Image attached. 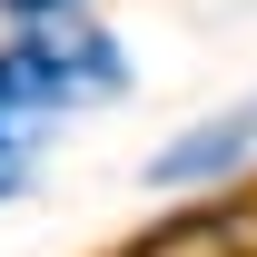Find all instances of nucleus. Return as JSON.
<instances>
[{
  "instance_id": "nucleus-1",
  "label": "nucleus",
  "mask_w": 257,
  "mask_h": 257,
  "mask_svg": "<svg viewBox=\"0 0 257 257\" xmlns=\"http://www.w3.org/2000/svg\"><path fill=\"white\" fill-rule=\"evenodd\" d=\"M20 50H30L40 89L50 99H79V89H128V60L119 40L89 30V20H40V30H20Z\"/></svg>"
},
{
  "instance_id": "nucleus-2",
  "label": "nucleus",
  "mask_w": 257,
  "mask_h": 257,
  "mask_svg": "<svg viewBox=\"0 0 257 257\" xmlns=\"http://www.w3.org/2000/svg\"><path fill=\"white\" fill-rule=\"evenodd\" d=\"M247 149H257V109H227V119L188 128V139H168L159 159H149V188H198V178H227Z\"/></svg>"
},
{
  "instance_id": "nucleus-3",
  "label": "nucleus",
  "mask_w": 257,
  "mask_h": 257,
  "mask_svg": "<svg viewBox=\"0 0 257 257\" xmlns=\"http://www.w3.org/2000/svg\"><path fill=\"white\" fill-rule=\"evenodd\" d=\"M208 247H237V208L188 218V227H168V237H149V247H128V257H208Z\"/></svg>"
},
{
  "instance_id": "nucleus-4",
  "label": "nucleus",
  "mask_w": 257,
  "mask_h": 257,
  "mask_svg": "<svg viewBox=\"0 0 257 257\" xmlns=\"http://www.w3.org/2000/svg\"><path fill=\"white\" fill-rule=\"evenodd\" d=\"M0 10H20L30 30H40V20H69V0H0Z\"/></svg>"
},
{
  "instance_id": "nucleus-5",
  "label": "nucleus",
  "mask_w": 257,
  "mask_h": 257,
  "mask_svg": "<svg viewBox=\"0 0 257 257\" xmlns=\"http://www.w3.org/2000/svg\"><path fill=\"white\" fill-rule=\"evenodd\" d=\"M10 188H20V159H0V198H10Z\"/></svg>"
}]
</instances>
